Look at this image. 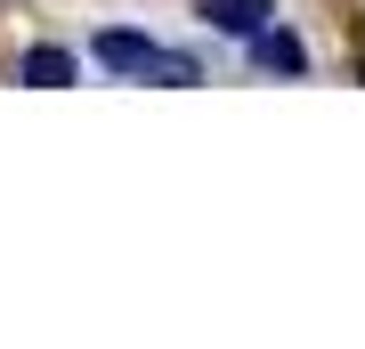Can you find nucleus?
<instances>
[{
  "label": "nucleus",
  "instance_id": "1",
  "mask_svg": "<svg viewBox=\"0 0 365 349\" xmlns=\"http://www.w3.org/2000/svg\"><path fill=\"white\" fill-rule=\"evenodd\" d=\"M90 57L106 65V74H155L163 41H155V33H130V25H106V33L90 41Z\"/></svg>",
  "mask_w": 365,
  "mask_h": 349
},
{
  "label": "nucleus",
  "instance_id": "2",
  "mask_svg": "<svg viewBox=\"0 0 365 349\" xmlns=\"http://www.w3.org/2000/svg\"><path fill=\"white\" fill-rule=\"evenodd\" d=\"M195 16L211 33H235V41H252L260 25H276V0H195Z\"/></svg>",
  "mask_w": 365,
  "mask_h": 349
},
{
  "label": "nucleus",
  "instance_id": "3",
  "mask_svg": "<svg viewBox=\"0 0 365 349\" xmlns=\"http://www.w3.org/2000/svg\"><path fill=\"white\" fill-rule=\"evenodd\" d=\"M73 74L81 65H73V49H57V41H41V49L16 57V81H25V90H66Z\"/></svg>",
  "mask_w": 365,
  "mask_h": 349
},
{
  "label": "nucleus",
  "instance_id": "4",
  "mask_svg": "<svg viewBox=\"0 0 365 349\" xmlns=\"http://www.w3.org/2000/svg\"><path fill=\"white\" fill-rule=\"evenodd\" d=\"M252 65H260V74H309V49H300L284 25H260L252 33Z\"/></svg>",
  "mask_w": 365,
  "mask_h": 349
},
{
  "label": "nucleus",
  "instance_id": "5",
  "mask_svg": "<svg viewBox=\"0 0 365 349\" xmlns=\"http://www.w3.org/2000/svg\"><path fill=\"white\" fill-rule=\"evenodd\" d=\"M357 74H365V57H357Z\"/></svg>",
  "mask_w": 365,
  "mask_h": 349
}]
</instances>
